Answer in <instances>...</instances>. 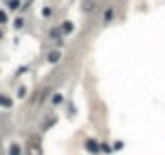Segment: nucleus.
<instances>
[{
  "label": "nucleus",
  "instance_id": "nucleus-2",
  "mask_svg": "<svg viewBox=\"0 0 165 155\" xmlns=\"http://www.w3.org/2000/svg\"><path fill=\"white\" fill-rule=\"evenodd\" d=\"M47 59H49V63H57V61L61 59V53L59 51H51Z\"/></svg>",
  "mask_w": 165,
  "mask_h": 155
},
{
  "label": "nucleus",
  "instance_id": "nucleus-8",
  "mask_svg": "<svg viewBox=\"0 0 165 155\" xmlns=\"http://www.w3.org/2000/svg\"><path fill=\"white\" fill-rule=\"evenodd\" d=\"M111 18H113V9H108L106 14H104V21L108 23V21H111Z\"/></svg>",
  "mask_w": 165,
  "mask_h": 155
},
{
  "label": "nucleus",
  "instance_id": "nucleus-4",
  "mask_svg": "<svg viewBox=\"0 0 165 155\" xmlns=\"http://www.w3.org/2000/svg\"><path fill=\"white\" fill-rule=\"evenodd\" d=\"M72 30H73V25L70 23V21H64L63 23V31L64 33H72Z\"/></svg>",
  "mask_w": 165,
  "mask_h": 155
},
{
  "label": "nucleus",
  "instance_id": "nucleus-18",
  "mask_svg": "<svg viewBox=\"0 0 165 155\" xmlns=\"http://www.w3.org/2000/svg\"><path fill=\"white\" fill-rule=\"evenodd\" d=\"M28 2H31V0H28Z\"/></svg>",
  "mask_w": 165,
  "mask_h": 155
},
{
  "label": "nucleus",
  "instance_id": "nucleus-10",
  "mask_svg": "<svg viewBox=\"0 0 165 155\" xmlns=\"http://www.w3.org/2000/svg\"><path fill=\"white\" fill-rule=\"evenodd\" d=\"M59 33H61V30H59V28H52V30H51V37H52V38L59 37Z\"/></svg>",
  "mask_w": 165,
  "mask_h": 155
},
{
  "label": "nucleus",
  "instance_id": "nucleus-15",
  "mask_svg": "<svg viewBox=\"0 0 165 155\" xmlns=\"http://www.w3.org/2000/svg\"><path fill=\"white\" fill-rule=\"evenodd\" d=\"M122 147H124L122 141H116V143H115V150H122Z\"/></svg>",
  "mask_w": 165,
  "mask_h": 155
},
{
  "label": "nucleus",
  "instance_id": "nucleus-14",
  "mask_svg": "<svg viewBox=\"0 0 165 155\" xmlns=\"http://www.w3.org/2000/svg\"><path fill=\"white\" fill-rule=\"evenodd\" d=\"M99 148H103V150H104V152H111V148H109V147H108V145H106V143L99 145Z\"/></svg>",
  "mask_w": 165,
  "mask_h": 155
},
{
  "label": "nucleus",
  "instance_id": "nucleus-9",
  "mask_svg": "<svg viewBox=\"0 0 165 155\" xmlns=\"http://www.w3.org/2000/svg\"><path fill=\"white\" fill-rule=\"evenodd\" d=\"M9 7L11 9H18L19 7V0H9Z\"/></svg>",
  "mask_w": 165,
  "mask_h": 155
},
{
  "label": "nucleus",
  "instance_id": "nucleus-1",
  "mask_svg": "<svg viewBox=\"0 0 165 155\" xmlns=\"http://www.w3.org/2000/svg\"><path fill=\"white\" fill-rule=\"evenodd\" d=\"M85 148L89 152H92V153H96V152H99V143H98V141H94V140H87Z\"/></svg>",
  "mask_w": 165,
  "mask_h": 155
},
{
  "label": "nucleus",
  "instance_id": "nucleus-16",
  "mask_svg": "<svg viewBox=\"0 0 165 155\" xmlns=\"http://www.w3.org/2000/svg\"><path fill=\"white\" fill-rule=\"evenodd\" d=\"M42 14H44V16H49V14H51V9H49V7H45L44 11H42Z\"/></svg>",
  "mask_w": 165,
  "mask_h": 155
},
{
  "label": "nucleus",
  "instance_id": "nucleus-6",
  "mask_svg": "<svg viewBox=\"0 0 165 155\" xmlns=\"http://www.w3.org/2000/svg\"><path fill=\"white\" fill-rule=\"evenodd\" d=\"M52 103L54 105H61V103H63V96L61 94H54L52 96Z\"/></svg>",
  "mask_w": 165,
  "mask_h": 155
},
{
  "label": "nucleus",
  "instance_id": "nucleus-5",
  "mask_svg": "<svg viewBox=\"0 0 165 155\" xmlns=\"http://www.w3.org/2000/svg\"><path fill=\"white\" fill-rule=\"evenodd\" d=\"M83 9H85V11H92L94 9V2L92 0H85V2H83Z\"/></svg>",
  "mask_w": 165,
  "mask_h": 155
},
{
  "label": "nucleus",
  "instance_id": "nucleus-7",
  "mask_svg": "<svg viewBox=\"0 0 165 155\" xmlns=\"http://www.w3.org/2000/svg\"><path fill=\"white\" fill-rule=\"evenodd\" d=\"M9 152H11V155H18V153H21V148H19L18 145H12Z\"/></svg>",
  "mask_w": 165,
  "mask_h": 155
},
{
  "label": "nucleus",
  "instance_id": "nucleus-17",
  "mask_svg": "<svg viewBox=\"0 0 165 155\" xmlns=\"http://www.w3.org/2000/svg\"><path fill=\"white\" fill-rule=\"evenodd\" d=\"M0 38H2V31H0Z\"/></svg>",
  "mask_w": 165,
  "mask_h": 155
},
{
  "label": "nucleus",
  "instance_id": "nucleus-13",
  "mask_svg": "<svg viewBox=\"0 0 165 155\" xmlns=\"http://www.w3.org/2000/svg\"><path fill=\"white\" fill-rule=\"evenodd\" d=\"M23 26V19H16V23H14V28H21Z\"/></svg>",
  "mask_w": 165,
  "mask_h": 155
},
{
  "label": "nucleus",
  "instance_id": "nucleus-12",
  "mask_svg": "<svg viewBox=\"0 0 165 155\" xmlns=\"http://www.w3.org/2000/svg\"><path fill=\"white\" fill-rule=\"evenodd\" d=\"M24 94H26V87H19L18 96H19V98H24Z\"/></svg>",
  "mask_w": 165,
  "mask_h": 155
},
{
  "label": "nucleus",
  "instance_id": "nucleus-3",
  "mask_svg": "<svg viewBox=\"0 0 165 155\" xmlns=\"http://www.w3.org/2000/svg\"><path fill=\"white\" fill-rule=\"evenodd\" d=\"M0 106L11 108V106H12V99H11V98H7V96H2V94H0Z\"/></svg>",
  "mask_w": 165,
  "mask_h": 155
},
{
  "label": "nucleus",
  "instance_id": "nucleus-11",
  "mask_svg": "<svg viewBox=\"0 0 165 155\" xmlns=\"http://www.w3.org/2000/svg\"><path fill=\"white\" fill-rule=\"evenodd\" d=\"M0 23H2V25L7 23V14H5L4 11H0Z\"/></svg>",
  "mask_w": 165,
  "mask_h": 155
}]
</instances>
